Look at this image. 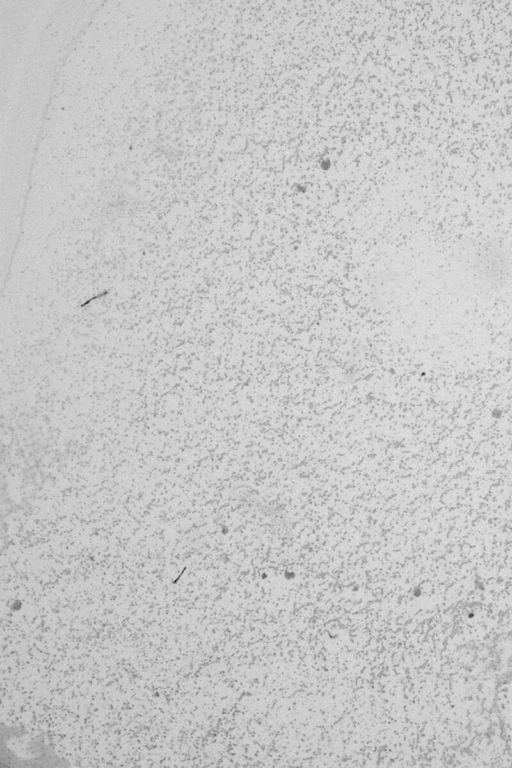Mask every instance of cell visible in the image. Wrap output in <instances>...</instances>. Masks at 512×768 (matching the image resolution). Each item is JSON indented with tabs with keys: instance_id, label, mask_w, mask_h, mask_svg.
I'll use <instances>...</instances> for the list:
<instances>
[{
	"instance_id": "obj_1",
	"label": "cell",
	"mask_w": 512,
	"mask_h": 768,
	"mask_svg": "<svg viewBox=\"0 0 512 768\" xmlns=\"http://www.w3.org/2000/svg\"><path fill=\"white\" fill-rule=\"evenodd\" d=\"M471 270L481 284L495 288L508 279L511 259L504 248H479L472 258Z\"/></svg>"
}]
</instances>
